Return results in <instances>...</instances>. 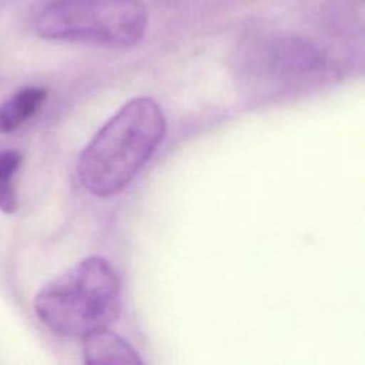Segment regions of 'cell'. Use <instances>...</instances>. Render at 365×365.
Listing matches in <instances>:
<instances>
[{
	"instance_id": "obj_3",
	"label": "cell",
	"mask_w": 365,
	"mask_h": 365,
	"mask_svg": "<svg viewBox=\"0 0 365 365\" xmlns=\"http://www.w3.org/2000/svg\"><path fill=\"white\" fill-rule=\"evenodd\" d=\"M147 21L140 0H48L38 10L34 29L48 40L124 48L144 37Z\"/></svg>"
},
{
	"instance_id": "obj_4",
	"label": "cell",
	"mask_w": 365,
	"mask_h": 365,
	"mask_svg": "<svg viewBox=\"0 0 365 365\" xmlns=\"http://www.w3.org/2000/svg\"><path fill=\"white\" fill-rule=\"evenodd\" d=\"M324 54L297 36L274 34L245 46L238 63L247 91L262 98L305 91L325 74Z\"/></svg>"
},
{
	"instance_id": "obj_5",
	"label": "cell",
	"mask_w": 365,
	"mask_h": 365,
	"mask_svg": "<svg viewBox=\"0 0 365 365\" xmlns=\"http://www.w3.org/2000/svg\"><path fill=\"white\" fill-rule=\"evenodd\" d=\"M84 362L97 364H143L138 352L118 334L103 328L84 336Z\"/></svg>"
},
{
	"instance_id": "obj_1",
	"label": "cell",
	"mask_w": 365,
	"mask_h": 365,
	"mask_svg": "<svg viewBox=\"0 0 365 365\" xmlns=\"http://www.w3.org/2000/svg\"><path fill=\"white\" fill-rule=\"evenodd\" d=\"M167 123L150 97L127 101L94 134L78 157L77 173L87 191L97 197L120 192L163 141Z\"/></svg>"
},
{
	"instance_id": "obj_6",
	"label": "cell",
	"mask_w": 365,
	"mask_h": 365,
	"mask_svg": "<svg viewBox=\"0 0 365 365\" xmlns=\"http://www.w3.org/2000/svg\"><path fill=\"white\" fill-rule=\"evenodd\" d=\"M47 100V90L29 86L16 91L0 106V133L7 134L17 130L34 117Z\"/></svg>"
},
{
	"instance_id": "obj_2",
	"label": "cell",
	"mask_w": 365,
	"mask_h": 365,
	"mask_svg": "<svg viewBox=\"0 0 365 365\" xmlns=\"http://www.w3.org/2000/svg\"><path fill=\"white\" fill-rule=\"evenodd\" d=\"M34 309L56 334L86 336L118 318L120 278L107 259L88 257L48 281L37 292Z\"/></svg>"
},
{
	"instance_id": "obj_7",
	"label": "cell",
	"mask_w": 365,
	"mask_h": 365,
	"mask_svg": "<svg viewBox=\"0 0 365 365\" xmlns=\"http://www.w3.org/2000/svg\"><path fill=\"white\" fill-rule=\"evenodd\" d=\"M23 163V155L19 151L9 150L0 153V211L13 214L19 207L13 177Z\"/></svg>"
}]
</instances>
